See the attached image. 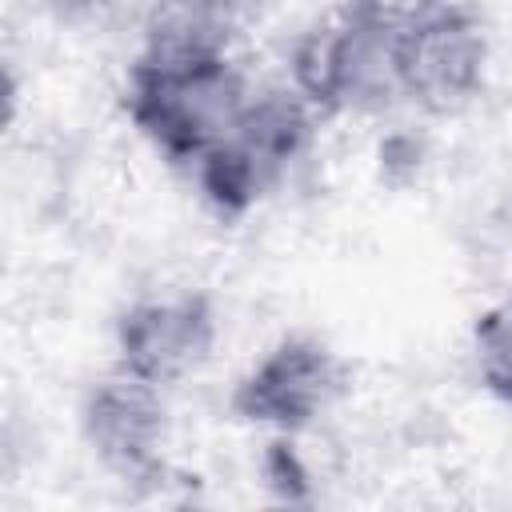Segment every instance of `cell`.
Returning <instances> with one entry per match:
<instances>
[{
  "mask_svg": "<svg viewBox=\"0 0 512 512\" xmlns=\"http://www.w3.org/2000/svg\"><path fill=\"white\" fill-rule=\"evenodd\" d=\"M316 120L320 112L292 84H264L248 92L228 136L268 172L272 184H280L288 168L308 152Z\"/></svg>",
  "mask_w": 512,
  "mask_h": 512,
  "instance_id": "ba28073f",
  "label": "cell"
},
{
  "mask_svg": "<svg viewBox=\"0 0 512 512\" xmlns=\"http://www.w3.org/2000/svg\"><path fill=\"white\" fill-rule=\"evenodd\" d=\"M188 176L200 192V200L220 216V220H240L248 216L276 184L268 180V172L232 140H216L208 152H200L188 164Z\"/></svg>",
  "mask_w": 512,
  "mask_h": 512,
  "instance_id": "9c48e42d",
  "label": "cell"
},
{
  "mask_svg": "<svg viewBox=\"0 0 512 512\" xmlns=\"http://www.w3.org/2000/svg\"><path fill=\"white\" fill-rule=\"evenodd\" d=\"M260 472L264 480L280 492V500H304V488H308V468L292 444V436H280L272 432V440L264 444V460H260Z\"/></svg>",
  "mask_w": 512,
  "mask_h": 512,
  "instance_id": "8fae6325",
  "label": "cell"
},
{
  "mask_svg": "<svg viewBox=\"0 0 512 512\" xmlns=\"http://www.w3.org/2000/svg\"><path fill=\"white\" fill-rule=\"evenodd\" d=\"M488 72V32L464 4L428 0L400 12V92L428 116H456Z\"/></svg>",
  "mask_w": 512,
  "mask_h": 512,
  "instance_id": "277c9868",
  "label": "cell"
},
{
  "mask_svg": "<svg viewBox=\"0 0 512 512\" xmlns=\"http://www.w3.org/2000/svg\"><path fill=\"white\" fill-rule=\"evenodd\" d=\"M248 80L232 60L168 68L132 60L124 76V116L132 128L176 168H188L200 152L224 140L248 100Z\"/></svg>",
  "mask_w": 512,
  "mask_h": 512,
  "instance_id": "7a4b0ae2",
  "label": "cell"
},
{
  "mask_svg": "<svg viewBox=\"0 0 512 512\" xmlns=\"http://www.w3.org/2000/svg\"><path fill=\"white\" fill-rule=\"evenodd\" d=\"M236 24V0H156L144 16L140 60L168 68L232 60Z\"/></svg>",
  "mask_w": 512,
  "mask_h": 512,
  "instance_id": "52a82bcc",
  "label": "cell"
},
{
  "mask_svg": "<svg viewBox=\"0 0 512 512\" xmlns=\"http://www.w3.org/2000/svg\"><path fill=\"white\" fill-rule=\"evenodd\" d=\"M28 8L56 24H76L96 8V0H28Z\"/></svg>",
  "mask_w": 512,
  "mask_h": 512,
  "instance_id": "7c38bea8",
  "label": "cell"
},
{
  "mask_svg": "<svg viewBox=\"0 0 512 512\" xmlns=\"http://www.w3.org/2000/svg\"><path fill=\"white\" fill-rule=\"evenodd\" d=\"M472 364L480 388L512 408V296L484 308L472 324Z\"/></svg>",
  "mask_w": 512,
  "mask_h": 512,
  "instance_id": "30bf717a",
  "label": "cell"
},
{
  "mask_svg": "<svg viewBox=\"0 0 512 512\" xmlns=\"http://www.w3.org/2000/svg\"><path fill=\"white\" fill-rule=\"evenodd\" d=\"M288 84L320 116H380L400 92V12L384 0H344L340 12L296 36Z\"/></svg>",
  "mask_w": 512,
  "mask_h": 512,
  "instance_id": "6da1fadb",
  "label": "cell"
},
{
  "mask_svg": "<svg viewBox=\"0 0 512 512\" xmlns=\"http://www.w3.org/2000/svg\"><path fill=\"white\" fill-rule=\"evenodd\" d=\"M76 424L92 460L116 480H156L164 472L172 420L160 384L116 364L84 388Z\"/></svg>",
  "mask_w": 512,
  "mask_h": 512,
  "instance_id": "5b68a950",
  "label": "cell"
},
{
  "mask_svg": "<svg viewBox=\"0 0 512 512\" xmlns=\"http://www.w3.org/2000/svg\"><path fill=\"white\" fill-rule=\"evenodd\" d=\"M344 384L348 368L332 344L312 332H288L232 384L228 412L240 424L300 436L336 408Z\"/></svg>",
  "mask_w": 512,
  "mask_h": 512,
  "instance_id": "3957f363",
  "label": "cell"
},
{
  "mask_svg": "<svg viewBox=\"0 0 512 512\" xmlns=\"http://www.w3.org/2000/svg\"><path fill=\"white\" fill-rule=\"evenodd\" d=\"M216 348V308L204 292L136 300L116 320V364L168 388L200 372Z\"/></svg>",
  "mask_w": 512,
  "mask_h": 512,
  "instance_id": "8992f818",
  "label": "cell"
}]
</instances>
